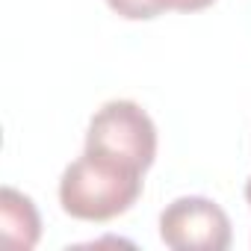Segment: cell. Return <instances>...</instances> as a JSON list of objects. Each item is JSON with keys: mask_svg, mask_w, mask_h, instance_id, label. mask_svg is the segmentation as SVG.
<instances>
[{"mask_svg": "<svg viewBox=\"0 0 251 251\" xmlns=\"http://www.w3.org/2000/svg\"><path fill=\"white\" fill-rule=\"evenodd\" d=\"M142 175L127 163L83 151L59 177V204L71 219L109 222L139 201Z\"/></svg>", "mask_w": 251, "mask_h": 251, "instance_id": "obj_1", "label": "cell"}, {"mask_svg": "<svg viewBox=\"0 0 251 251\" xmlns=\"http://www.w3.org/2000/svg\"><path fill=\"white\" fill-rule=\"evenodd\" d=\"M86 151L148 172L157 157V127L136 100H106L89 121Z\"/></svg>", "mask_w": 251, "mask_h": 251, "instance_id": "obj_2", "label": "cell"}, {"mask_svg": "<svg viewBox=\"0 0 251 251\" xmlns=\"http://www.w3.org/2000/svg\"><path fill=\"white\" fill-rule=\"evenodd\" d=\"M160 239L175 251H225L230 245V219L216 201L186 195L160 213Z\"/></svg>", "mask_w": 251, "mask_h": 251, "instance_id": "obj_3", "label": "cell"}, {"mask_svg": "<svg viewBox=\"0 0 251 251\" xmlns=\"http://www.w3.org/2000/svg\"><path fill=\"white\" fill-rule=\"evenodd\" d=\"M0 230H3V239L15 248H36L42 236V219L33 198L12 186H3V192H0Z\"/></svg>", "mask_w": 251, "mask_h": 251, "instance_id": "obj_4", "label": "cell"}, {"mask_svg": "<svg viewBox=\"0 0 251 251\" xmlns=\"http://www.w3.org/2000/svg\"><path fill=\"white\" fill-rule=\"evenodd\" d=\"M216 0H157L160 12H201L207 6H213Z\"/></svg>", "mask_w": 251, "mask_h": 251, "instance_id": "obj_5", "label": "cell"}, {"mask_svg": "<svg viewBox=\"0 0 251 251\" xmlns=\"http://www.w3.org/2000/svg\"><path fill=\"white\" fill-rule=\"evenodd\" d=\"M245 201H248V207H251V177H248V183H245Z\"/></svg>", "mask_w": 251, "mask_h": 251, "instance_id": "obj_6", "label": "cell"}]
</instances>
